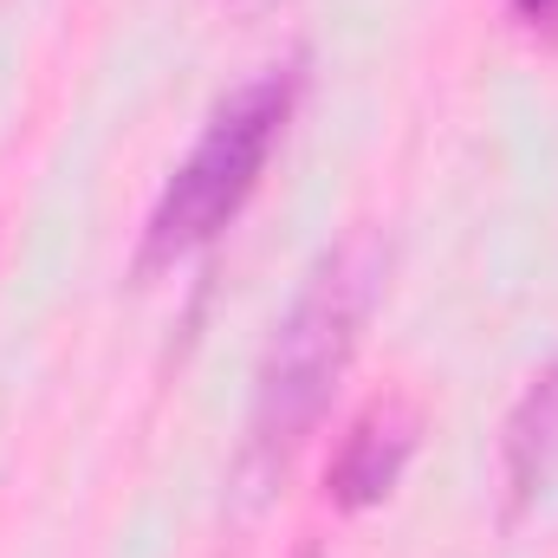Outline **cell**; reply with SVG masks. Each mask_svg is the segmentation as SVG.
Masks as SVG:
<instances>
[{"label": "cell", "instance_id": "cell-3", "mask_svg": "<svg viewBox=\"0 0 558 558\" xmlns=\"http://www.w3.org/2000/svg\"><path fill=\"white\" fill-rule=\"evenodd\" d=\"M416 435H422V416L403 397L371 403L364 416L338 435V448H331V468H325L331 507H344V513L377 507V500L403 481V468H410V454H416Z\"/></svg>", "mask_w": 558, "mask_h": 558}, {"label": "cell", "instance_id": "cell-1", "mask_svg": "<svg viewBox=\"0 0 558 558\" xmlns=\"http://www.w3.org/2000/svg\"><path fill=\"white\" fill-rule=\"evenodd\" d=\"M384 274H390L384 234L351 228L338 247L318 254V267L279 312L274 338L260 351V371H254V410H247V441H241L247 481H279L292 468V454L318 435V422L364 344Z\"/></svg>", "mask_w": 558, "mask_h": 558}, {"label": "cell", "instance_id": "cell-2", "mask_svg": "<svg viewBox=\"0 0 558 558\" xmlns=\"http://www.w3.org/2000/svg\"><path fill=\"white\" fill-rule=\"evenodd\" d=\"M292 105H299V59L254 72L241 92H228L208 111L202 137L189 143V156L169 169V182L149 202V221H143V241H137L143 279L202 254L247 208V195L260 189L279 137L292 124Z\"/></svg>", "mask_w": 558, "mask_h": 558}, {"label": "cell", "instance_id": "cell-6", "mask_svg": "<svg viewBox=\"0 0 558 558\" xmlns=\"http://www.w3.org/2000/svg\"><path fill=\"white\" fill-rule=\"evenodd\" d=\"M234 7H274V0H234Z\"/></svg>", "mask_w": 558, "mask_h": 558}, {"label": "cell", "instance_id": "cell-7", "mask_svg": "<svg viewBox=\"0 0 558 558\" xmlns=\"http://www.w3.org/2000/svg\"><path fill=\"white\" fill-rule=\"evenodd\" d=\"M299 558H325V553H312V546H305V553H299Z\"/></svg>", "mask_w": 558, "mask_h": 558}, {"label": "cell", "instance_id": "cell-4", "mask_svg": "<svg viewBox=\"0 0 558 558\" xmlns=\"http://www.w3.org/2000/svg\"><path fill=\"white\" fill-rule=\"evenodd\" d=\"M558 481V357L526 384L500 435V487H507V520L539 507Z\"/></svg>", "mask_w": 558, "mask_h": 558}, {"label": "cell", "instance_id": "cell-5", "mask_svg": "<svg viewBox=\"0 0 558 558\" xmlns=\"http://www.w3.org/2000/svg\"><path fill=\"white\" fill-rule=\"evenodd\" d=\"M507 13H513L520 26H533V33H539V26H558V0H507Z\"/></svg>", "mask_w": 558, "mask_h": 558}]
</instances>
